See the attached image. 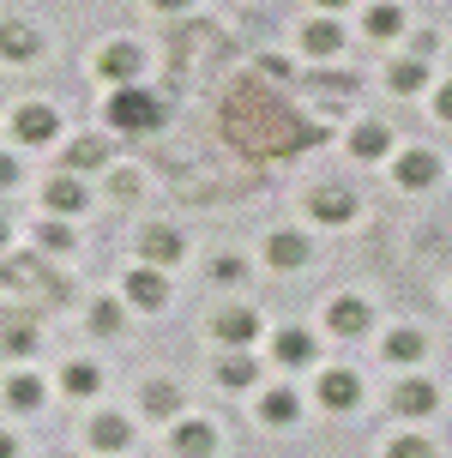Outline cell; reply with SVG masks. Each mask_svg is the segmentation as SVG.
I'll list each match as a JSON object with an SVG mask.
<instances>
[{"label": "cell", "instance_id": "6da1fadb", "mask_svg": "<svg viewBox=\"0 0 452 458\" xmlns=\"http://www.w3.org/2000/svg\"><path fill=\"white\" fill-rule=\"evenodd\" d=\"M115 127H151V114H158V109H151V103H145V97H133V91H121V97H115Z\"/></svg>", "mask_w": 452, "mask_h": 458}, {"label": "cell", "instance_id": "7a4b0ae2", "mask_svg": "<svg viewBox=\"0 0 452 458\" xmlns=\"http://www.w3.org/2000/svg\"><path fill=\"white\" fill-rule=\"evenodd\" d=\"M0 55H6V61H30V55H37V37H30L24 24H0Z\"/></svg>", "mask_w": 452, "mask_h": 458}, {"label": "cell", "instance_id": "3957f363", "mask_svg": "<svg viewBox=\"0 0 452 458\" xmlns=\"http://www.w3.org/2000/svg\"><path fill=\"white\" fill-rule=\"evenodd\" d=\"M55 133V109H19V139L24 145H43Z\"/></svg>", "mask_w": 452, "mask_h": 458}, {"label": "cell", "instance_id": "277c9868", "mask_svg": "<svg viewBox=\"0 0 452 458\" xmlns=\"http://www.w3.org/2000/svg\"><path fill=\"white\" fill-rule=\"evenodd\" d=\"M175 446H181L187 458H205V453H211V428H200V422H187V428L175 435Z\"/></svg>", "mask_w": 452, "mask_h": 458}, {"label": "cell", "instance_id": "5b68a950", "mask_svg": "<svg viewBox=\"0 0 452 458\" xmlns=\"http://www.w3.org/2000/svg\"><path fill=\"white\" fill-rule=\"evenodd\" d=\"M6 398H13V404H19V411H37V404H43V386H37V380H30V374H19V380H13V392H6Z\"/></svg>", "mask_w": 452, "mask_h": 458}, {"label": "cell", "instance_id": "8992f818", "mask_svg": "<svg viewBox=\"0 0 452 458\" xmlns=\"http://www.w3.org/2000/svg\"><path fill=\"white\" fill-rule=\"evenodd\" d=\"M90 435H97V446H121V440H127V422H121V416H97V428H90Z\"/></svg>", "mask_w": 452, "mask_h": 458}, {"label": "cell", "instance_id": "52a82bcc", "mask_svg": "<svg viewBox=\"0 0 452 458\" xmlns=\"http://www.w3.org/2000/svg\"><path fill=\"white\" fill-rule=\"evenodd\" d=\"M127 290H133V301H139V308H158V301H163V284H158L151 272H139L133 284H127Z\"/></svg>", "mask_w": 452, "mask_h": 458}, {"label": "cell", "instance_id": "ba28073f", "mask_svg": "<svg viewBox=\"0 0 452 458\" xmlns=\"http://www.w3.org/2000/svg\"><path fill=\"white\" fill-rule=\"evenodd\" d=\"M79 199H85V187H79V182H55V187H48V206H55V211H72Z\"/></svg>", "mask_w": 452, "mask_h": 458}, {"label": "cell", "instance_id": "9c48e42d", "mask_svg": "<svg viewBox=\"0 0 452 458\" xmlns=\"http://www.w3.org/2000/svg\"><path fill=\"white\" fill-rule=\"evenodd\" d=\"M103 67H109L115 79H127V72L139 67V55H133V48H109V61H103Z\"/></svg>", "mask_w": 452, "mask_h": 458}, {"label": "cell", "instance_id": "30bf717a", "mask_svg": "<svg viewBox=\"0 0 452 458\" xmlns=\"http://www.w3.org/2000/svg\"><path fill=\"white\" fill-rule=\"evenodd\" d=\"M145 253H151V259H169V253H181V242L158 229V235H145Z\"/></svg>", "mask_w": 452, "mask_h": 458}, {"label": "cell", "instance_id": "8fae6325", "mask_svg": "<svg viewBox=\"0 0 452 458\" xmlns=\"http://www.w3.org/2000/svg\"><path fill=\"white\" fill-rule=\"evenodd\" d=\"M67 392H97V368H67Z\"/></svg>", "mask_w": 452, "mask_h": 458}, {"label": "cell", "instance_id": "7c38bea8", "mask_svg": "<svg viewBox=\"0 0 452 458\" xmlns=\"http://www.w3.org/2000/svg\"><path fill=\"white\" fill-rule=\"evenodd\" d=\"M271 259H284V266H295V259H302V242H290V235H284V242H271Z\"/></svg>", "mask_w": 452, "mask_h": 458}, {"label": "cell", "instance_id": "4fadbf2b", "mask_svg": "<svg viewBox=\"0 0 452 458\" xmlns=\"http://www.w3.org/2000/svg\"><path fill=\"white\" fill-rule=\"evenodd\" d=\"M326 398H332V404H350L356 386H350V380H326Z\"/></svg>", "mask_w": 452, "mask_h": 458}, {"label": "cell", "instance_id": "5bb4252c", "mask_svg": "<svg viewBox=\"0 0 452 458\" xmlns=\"http://www.w3.org/2000/svg\"><path fill=\"white\" fill-rule=\"evenodd\" d=\"M266 416H271V422H284V416H295V404L277 392V398H266Z\"/></svg>", "mask_w": 452, "mask_h": 458}, {"label": "cell", "instance_id": "9a60e30c", "mask_svg": "<svg viewBox=\"0 0 452 458\" xmlns=\"http://www.w3.org/2000/svg\"><path fill=\"white\" fill-rule=\"evenodd\" d=\"M248 332H253V320H248V314H235V320H224V338H248Z\"/></svg>", "mask_w": 452, "mask_h": 458}, {"label": "cell", "instance_id": "2e32d148", "mask_svg": "<svg viewBox=\"0 0 452 458\" xmlns=\"http://www.w3.org/2000/svg\"><path fill=\"white\" fill-rule=\"evenodd\" d=\"M405 411H429V386H410L405 392Z\"/></svg>", "mask_w": 452, "mask_h": 458}, {"label": "cell", "instance_id": "e0dca14e", "mask_svg": "<svg viewBox=\"0 0 452 458\" xmlns=\"http://www.w3.org/2000/svg\"><path fill=\"white\" fill-rule=\"evenodd\" d=\"M392 458H429V446H416V440H405V446H398Z\"/></svg>", "mask_w": 452, "mask_h": 458}, {"label": "cell", "instance_id": "ac0fdd59", "mask_svg": "<svg viewBox=\"0 0 452 458\" xmlns=\"http://www.w3.org/2000/svg\"><path fill=\"white\" fill-rule=\"evenodd\" d=\"M19 182V169H13V157H0V187H13Z\"/></svg>", "mask_w": 452, "mask_h": 458}, {"label": "cell", "instance_id": "d6986e66", "mask_svg": "<svg viewBox=\"0 0 452 458\" xmlns=\"http://www.w3.org/2000/svg\"><path fill=\"white\" fill-rule=\"evenodd\" d=\"M0 458H13V440H6V435H0Z\"/></svg>", "mask_w": 452, "mask_h": 458}, {"label": "cell", "instance_id": "ffe728a7", "mask_svg": "<svg viewBox=\"0 0 452 458\" xmlns=\"http://www.w3.org/2000/svg\"><path fill=\"white\" fill-rule=\"evenodd\" d=\"M0 248H6V224H0Z\"/></svg>", "mask_w": 452, "mask_h": 458}, {"label": "cell", "instance_id": "44dd1931", "mask_svg": "<svg viewBox=\"0 0 452 458\" xmlns=\"http://www.w3.org/2000/svg\"><path fill=\"white\" fill-rule=\"evenodd\" d=\"M163 6H175V0H163Z\"/></svg>", "mask_w": 452, "mask_h": 458}]
</instances>
